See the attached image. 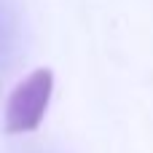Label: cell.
I'll return each mask as SVG.
<instances>
[{
	"label": "cell",
	"mask_w": 153,
	"mask_h": 153,
	"mask_svg": "<svg viewBox=\"0 0 153 153\" xmlns=\"http://www.w3.org/2000/svg\"><path fill=\"white\" fill-rule=\"evenodd\" d=\"M54 94V70L51 67H35L30 75H24L5 105V132L8 134H27L35 132L48 110Z\"/></svg>",
	"instance_id": "cell-1"
}]
</instances>
